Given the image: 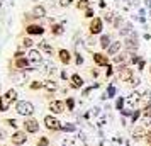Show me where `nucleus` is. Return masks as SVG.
Here are the masks:
<instances>
[{"label":"nucleus","instance_id":"f257e3e1","mask_svg":"<svg viewBox=\"0 0 151 146\" xmlns=\"http://www.w3.org/2000/svg\"><path fill=\"white\" fill-rule=\"evenodd\" d=\"M15 112H17L19 116H24V117L27 119V117H32V114L36 112V109L29 100H19V102L15 104Z\"/></svg>","mask_w":151,"mask_h":146},{"label":"nucleus","instance_id":"f03ea898","mask_svg":"<svg viewBox=\"0 0 151 146\" xmlns=\"http://www.w3.org/2000/svg\"><path fill=\"white\" fill-rule=\"evenodd\" d=\"M9 141H10L12 146L26 145V143H27V132L24 131V129H17V131H14L10 136H9Z\"/></svg>","mask_w":151,"mask_h":146},{"label":"nucleus","instance_id":"7ed1b4c3","mask_svg":"<svg viewBox=\"0 0 151 146\" xmlns=\"http://www.w3.org/2000/svg\"><path fill=\"white\" fill-rule=\"evenodd\" d=\"M42 124H44V127H46L49 132H58V131L63 129L61 122H60L55 116H44V117H42Z\"/></svg>","mask_w":151,"mask_h":146},{"label":"nucleus","instance_id":"20e7f679","mask_svg":"<svg viewBox=\"0 0 151 146\" xmlns=\"http://www.w3.org/2000/svg\"><path fill=\"white\" fill-rule=\"evenodd\" d=\"M39 121L34 117H27L24 119V122H22V129L27 132V134H37L39 132Z\"/></svg>","mask_w":151,"mask_h":146},{"label":"nucleus","instance_id":"39448f33","mask_svg":"<svg viewBox=\"0 0 151 146\" xmlns=\"http://www.w3.org/2000/svg\"><path fill=\"white\" fill-rule=\"evenodd\" d=\"M146 132H148V129H146L144 126H137L136 129L132 131V141H134V143L144 141V138H146Z\"/></svg>","mask_w":151,"mask_h":146},{"label":"nucleus","instance_id":"423d86ee","mask_svg":"<svg viewBox=\"0 0 151 146\" xmlns=\"http://www.w3.org/2000/svg\"><path fill=\"white\" fill-rule=\"evenodd\" d=\"M132 75H134V73H132V70L131 68H127V66H121V70H119V80H121V82H131V80H132Z\"/></svg>","mask_w":151,"mask_h":146},{"label":"nucleus","instance_id":"0eeeda50","mask_svg":"<svg viewBox=\"0 0 151 146\" xmlns=\"http://www.w3.org/2000/svg\"><path fill=\"white\" fill-rule=\"evenodd\" d=\"M49 111L53 114H61L65 112V102L63 100H51L49 102Z\"/></svg>","mask_w":151,"mask_h":146},{"label":"nucleus","instance_id":"6e6552de","mask_svg":"<svg viewBox=\"0 0 151 146\" xmlns=\"http://www.w3.org/2000/svg\"><path fill=\"white\" fill-rule=\"evenodd\" d=\"M93 61H95V65H99V66H107V65H109V58L104 55V53H95V55H93Z\"/></svg>","mask_w":151,"mask_h":146},{"label":"nucleus","instance_id":"1a4fd4ad","mask_svg":"<svg viewBox=\"0 0 151 146\" xmlns=\"http://www.w3.org/2000/svg\"><path fill=\"white\" fill-rule=\"evenodd\" d=\"M27 60L31 63H34V65L41 63V51H37V49H31V51H29V58Z\"/></svg>","mask_w":151,"mask_h":146},{"label":"nucleus","instance_id":"9d476101","mask_svg":"<svg viewBox=\"0 0 151 146\" xmlns=\"http://www.w3.org/2000/svg\"><path fill=\"white\" fill-rule=\"evenodd\" d=\"M58 56H60V61L63 65H68L71 61V55H70V51H66V49H60L58 51Z\"/></svg>","mask_w":151,"mask_h":146},{"label":"nucleus","instance_id":"9b49d317","mask_svg":"<svg viewBox=\"0 0 151 146\" xmlns=\"http://www.w3.org/2000/svg\"><path fill=\"white\" fill-rule=\"evenodd\" d=\"M100 31H102V21L100 19H93L92 24H90V32L92 34H99Z\"/></svg>","mask_w":151,"mask_h":146},{"label":"nucleus","instance_id":"f8f14e48","mask_svg":"<svg viewBox=\"0 0 151 146\" xmlns=\"http://www.w3.org/2000/svg\"><path fill=\"white\" fill-rule=\"evenodd\" d=\"M70 82H71V88H82L83 87V78L80 75H73Z\"/></svg>","mask_w":151,"mask_h":146},{"label":"nucleus","instance_id":"ddd939ff","mask_svg":"<svg viewBox=\"0 0 151 146\" xmlns=\"http://www.w3.org/2000/svg\"><path fill=\"white\" fill-rule=\"evenodd\" d=\"M10 104H12V102L7 99V95H2V97H0V112H7Z\"/></svg>","mask_w":151,"mask_h":146},{"label":"nucleus","instance_id":"4468645a","mask_svg":"<svg viewBox=\"0 0 151 146\" xmlns=\"http://www.w3.org/2000/svg\"><path fill=\"white\" fill-rule=\"evenodd\" d=\"M26 31H27L29 34H42V32H44V29L41 27V26H36V24H31V26H27V29H26Z\"/></svg>","mask_w":151,"mask_h":146},{"label":"nucleus","instance_id":"2eb2a0df","mask_svg":"<svg viewBox=\"0 0 151 146\" xmlns=\"http://www.w3.org/2000/svg\"><path fill=\"white\" fill-rule=\"evenodd\" d=\"M121 46H122V44H121V41H119V42H114V44H110V48L107 49V53H109L110 56H116L117 53L121 51Z\"/></svg>","mask_w":151,"mask_h":146},{"label":"nucleus","instance_id":"dca6fc26","mask_svg":"<svg viewBox=\"0 0 151 146\" xmlns=\"http://www.w3.org/2000/svg\"><path fill=\"white\" fill-rule=\"evenodd\" d=\"M27 65H29V60L27 58H17L14 61V66L15 68H27Z\"/></svg>","mask_w":151,"mask_h":146},{"label":"nucleus","instance_id":"f3484780","mask_svg":"<svg viewBox=\"0 0 151 146\" xmlns=\"http://www.w3.org/2000/svg\"><path fill=\"white\" fill-rule=\"evenodd\" d=\"M49 145H51V141H49L48 136H39L36 139V146H49Z\"/></svg>","mask_w":151,"mask_h":146},{"label":"nucleus","instance_id":"a211bd4d","mask_svg":"<svg viewBox=\"0 0 151 146\" xmlns=\"http://www.w3.org/2000/svg\"><path fill=\"white\" fill-rule=\"evenodd\" d=\"M46 14V10H44V7H34V10H32V14L27 15V17H42V15Z\"/></svg>","mask_w":151,"mask_h":146},{"label":"nucleus","instance_id":"6ab92c4d","mask_svg":"<svg viewBox=\"0 0 151 146\" xmlns=\"http://www.w3.org/2000/svg\"><path fill=\"white\" fill-rule=\"evenodd\" d=\"M100 48L102 49H109L110 48V37L109 36H102V37H100Z\"/></svg>","mask_w":151,"mask_h":146},{"label":"nucleus","instance_id":"aec40b11","mask_svg":"<svg viewBox=\"0 0 151 146\" xmlns=\"http://www.w3.org/2000/svg\"><path fill=\"white\" fill-rule=\"evenodd\" d=\"M141 114H143V117L151 119V104H146V105H144L143 111H141Z\"/></svg>","mask_w":151,"mask_h":146},{"label":"nucleus","instance_id":"412c9836","mask_svg":"<svg viewBox=\"0 0 151 146\" xmlns=\"http://www.w3.org/2000/svg\"><path fill=\"white\" fill-rule=\"evenodd\" d=\"M5 95H7V99L10 102H15V100H17V90H15V88H10Z\"/></svg>","mask_w":151,"mask_h":146},{"label":"nucleus","instance_id":"4be33fe9","mask_svg":"<svg viewBox=\"0 0 151 146\" xmlns=\"http://www.w3.org/2000/svg\"><path fill=\"white\" fill-rule=\"evenodd\" d=\"M42 87H44V83H41L39 80H34V82H31V85H29L31 90H39V88H42Z\"/></svg>","mask_w":151,"mask_h":146},{"label":"nucleus","instance_id":"5701e85b","mask_svg":"<svg viewBox=\"0 0 151 146\" xmlns=\"http://www.w3.org/2000/svg\"><path fill=\"white\" fill-rule=\"evenodd\" d=\"M127 61V55H116L114 56V63L121 65V63H126Z\"/></svg>","mask_w":151,"mask_h":146},{"label":"nucleus","instance_id":"b1692460","mask_svg":"<svg viewBox=\"0 0 151 146\" xmlns=\"http://www.w3.org/2000/svg\"><path fill=\"white\" fill-rule=\"evenodd\" d=\"M2 124H5V126H9V127H17V122H15V119H4V121H2ZM15 131H17V129H15Z\"/></svg>","mask_w":151,"mask_h":146},{"label":"nucleus","instance_id":"393cba45","mask_svg":"<svg viewBox=\"0 0 151 146\" xmlns=\"http://www.w3.org/2000/svg\"><path fill=\"white\" fill-rule=\"evenodd\" d=\"M44 88L46 90H49V92H55L58 87H56V83L55 82H51V80H48V82H44Z\"/></svg>","mask_w":151,"mask_h":146},{"label":"nucleus","instance_id":"a878e982","mask_svg":"<svg viewBox=\"0 0 151 146\" xmlns=\"http://www.w3.org/2000/svg\"><path fill=\"white\" fill-rule=\"evenodd\" d=\"M51 32H53L55 36H60L63 32V26H61V24H55V26L51 27Z\"/></svg>","mask_w":151,"mask_h":146},{"label":"nucleus","instance_id":"bb28decb","mask_svg":"<svg viewBox=\"0 0 151 146\" xmlns=\"http://www.w3.org/2000/svg\"><path fill=\"white\" fill-rule=\"evenodd\" d=\"M76 5H78V9H88L90 7V2H88V0H80Z\"/></svg>","mask_w":151,"mask_h":146},{"label":"nucleus","instance_id":"cd10ccee","mask_svg":"<svg viewBox=\"0 0 151 146\" xmlns=\"http://www.w3.org/2000/svg\"><path fill=\"white\" fill-rule=\"evenodd\" d=\"M41 48L44 49L46 53H49V55L53 53V49H51V46H49V44H48V41H42V42H41Z\"/></svg>","mask_w":151,"mask_h":146},{"label":"nucleus","instance_id":"c85d7f7f","mask_svg":"<svg viewBox=\"0 0 151 146\" xmlns=\"http://www.w3.org/2000/svg\"><path fill=\"white\" fill-rule=\"evenodd\" d=\"M127 48H129V49H132V48L136 49V48H137V41H136V37H134V39H129V41H127Z\"/></svg>","mask_w":151,"mask_h":146},{"label":"nucleus","instance_id":"c756f323","mask_svg":"<svg viewBox=\"0 0 151 146\" xmlns=\"http://www.w3.org/2000/svg\"><path fill=\"white\" fill-rule=\"evenodd\" d=\"M144 143L150 146L151 145V129H148V132H146V138H144Z\"/></svg>","mask_w":151,"mask_h":146},{"label":"nucleus","instance_id":"7c9ffc66","mask_svg":"<svg viewBox=\"0 0 151 146\" xmlns=\"http://www.w3.org/2000/svg\"><path fill=\"white\" fill-rule=\"evenodd\" d=\"M66 105H68V109H70V111H73V105H75L73 99H66Z\"/></svg>","mask_w":151,"mask_h":146},{"label":"nucleus","instance_id":"2f4dec72","mask_svg":"<svg viewBox=\"0 0 151 146\" xmlns=\"http://www.w3.org/2000/svg\"><path fill=\"white\" fill-rule=\"evenodd\" d=\"M22 44H24V46H26V48H31V46H32V41H31V39H29V37H26V39H24V41H22Z\"/></svg>","mask_w":151,"mask_h":146},{"label":"nucleus","instance_id":"473e14b6","mask_svg":"<svg viewBox=\"0 0 151 146\" xmlns=\"http://www.w3.org/2000/svg\"><path fill=\"white\" fill-rule=\"evenodd\" d=\"M112 75V66L110 65H107V71H105V77H110Z\"/></svg>","mask_w":151,"mask_h":146},{"label":"nucleus","instance_id":"72a5a7b5","mask_svg":"<svg viewBox=\"0 0 151 146\" xmlns=\"http://www.w3.org/2000/svg\"><path fill=\"white\" fill-rule=\"evenodd\" d=\"M85 17H93V12H92L90 9H87V15H85Z\"/></svg>","mask_w":151,"mask_h":146},{"label":"nucleus","instance_id":"f704fd0d","mask_svg":"<svg viewBox=\"0 0 151 146\" xmlns=\"http://www.w3.org/2000/svg\"><path fill=\"white\" fill-rule=\"evenodd\" d=\"M71 4V0H61V5H70Z\"/></svg>","mask_w":151,"mask_h":146},{"label":"nucleus","instance_id":"c9c22d12","mask_svg":"<svg viewBox=\"0 0 151 146\" xmlns=\"http://www.w3.org/2000/svg\"><path fill=\"white\" fill-rule=\"evenodd\" d=\"M0 146H9V145H0Z\"/></svg>","mask_w":151,"mask_h":146},{"label":"nucleus","instance_id":"e433bc0d","mask_svg":"<svg viewBox=\"0 0 151 146\" xmlns=\"http://www.w3.org/2000/svg\"><path fill=\"white\" fill-rule=\"evenodd\" d=\"M150 73H151V68H150Z\"/></svg>","mask_w":151,"mask_h":146},{"label":"nucleus","instance_id":"4c0bfd02","mask_svg":"<svg viewBox=\"0 0 151 146\" xmlns=\"http://www.w3.org/2000/svg\"><path fill=\"white\" fill-rule=\"evenodd\" d=\"M150 146H151V145H150Z\"/></svg>","mask_w":151,"mask_h":146}]
</instances>
